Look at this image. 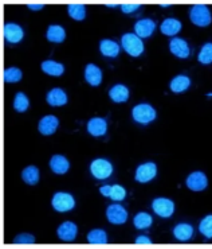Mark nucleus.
<instances>
[{"mask_svg": "<svg viewBox=\"0 0 212 249\" xmlns=\"http://www.w3.org/2000/svg\"><path fill=\"white\" fill-rule=\"evenodd\" d=\"M121 43H122V47L129 55L132 57H140L144 53V42L143 39L137 36L136 34H129L122 35L121 38Z\"/></svg>", "mask_w": 212, "mask_h": 249, "instance_id": "1", "label": "nucleus"}, {"mask_svg": "<svg viewBox=\"0 0 212 249\" xmlns=\"http://www.w3.org/2000/svg\"><path fill=\"white\" fill-rule=\"evenodd\" d=\"M189 18L191 22L199 27H207L211 24L212 17L211 12L208 10V7L204 4H197V6H192L191 11H189Z\"/></svg>", "mask_w": 212, "mask_h": 249, "instance_id": "2", "label": "nucleus"}, {"mask_svg": "<svg viewBox=\"0 0 212 249\" xmlns=\"http://www.w3.org/2000/svg\"><path fill=\"white\" fill-rule=\"evenodd\" d=\"M90 171H92V175L96 179H108L113 173V164L109 160L99 158V159L93 160L92 164H90Z\"/></svg>", "mask_w": 212, "mask_h": 249, "instance_id": "3", "label": "nucleus"}, {"mask_svg": "<svg viewBox=\"0 0 212 249\" xmlns=\"http://www.w3.org/2000/svg\"><path fill=\"white\" fill-rule=\"evenodd\" d=\"M132 116L134 122L140 124H148L156 119V109L149 104H138L133 108Z\"/></svg>", "mask_w": 212, "mask_h": 249, "instance_id": "4", "label": "nucleus"}, {"mask_svg": "<svg viewBox=\"0 0 212 249\" xmlns=\"http://www.w3.org/2000/svg\"><path fill=\"white\" fill-rule=\"evenodd\" d=\"M52 208L55 209L59 213H66L73 210L75 206L74 197L69 193H57L51 201Z\"/></svg>", "mask_w": 212, "mask_h": 249, "instance_id": "5", "label": "nucleus"}, {"mask_svg": "<svg viewBox=\"0 0 212 249\" xmlns=\"http://www.w3.org/2000/svg\"><path fill=\"white\" fill-rule=\"evenodd\" d=\"M152 209L157 215L163 218H169L175 212V203L168 198H156L152 202Z\"/></svg>", "mask_w": 212, "mask_h": 249, "instance_id": "6", "label": "nucleus"}, {"mask_svg": "<svg viewBox=\"0 0 212 249\" xmlns=\"http://www.w3.org/2000/svg\"><path fill=\"white\" fill-rule=\"evenodd\" d=\"M106 217H108V220L112 224H114V225H122L128 220V212H126V209L122 205L113 203L106 210Z\"/></svg>", "mask_w": 212, "mask_h": 249, "instance_id": "7", "label": "nucleus"}, {"mask_svg": "<svg viewBox=\"0 0 212 249\" xmlns=\"http://www.w3.org/2000/svg\"><path fill=\"white\" fill-rule=\"evenodd\" d=\"M156 175H157V166H156L155 163L148 162L138 166L137 170H136L134 178L140 183H147V182H150V180L153 179Z\"/></svg>", "mask_w": 212, "mask_h": 249, "instance_id": "8", "label": "nucleus"}, {"mask_svg": "<svg viewBox=\"0 0 212 249\" xmlns=\"http://www.w3.org/2000/svg\"><path fill=\"white\" fill-rule=\"evenodd\" d=\"M3 34L4 39L10 43H19L24 36L23 29L16 23H7L3 29Z\"/></svg>", "mask_w": 212, "mask_h": 249, "instance_id": "9", "label": "nucleus"}, {"mask_svg": "<svg viewBox=\"0 0 212 249\" xmlns=\"http://www.w3.org/2000/svg\"><path fill=\"white\" fill-rule=\"evenodd\" d=\"M208 185L206 174H203L201 171H195L187 178V187L192 191H201L204 190Z\"/></svg>", "mask_w": 212, "mask_h": 249, "instance_id": "10", "label": "nucleus"}, {"mask_svg": "<svg viewBox=\"0 0 212 249\" xmlns=\"http://www.w3.org/2000/svg\"><path fill=\"white\" fill-rule=\"evenodd\" d=\"M169 50L173 55L183 59L188 58L191 54V49H189L187 41L180 39V38H173L172 41L169 42Z\"/></svg>", "mask_w": 212, "mask_h": 249, "instance_id": "11", "label": "nucleus"}, {"mask_svg": "<svg viewBox=\"0 0 212 249\" xmlns=\"http://www.w3.org/2000/svg\"><path fill=\"white\" fill-rule=\"evenodd\" d=\"M58 237L61 238L62 241H74L78 233V228L74 222L66 221L63 222L62 225L58 228Z\"/></svg>", "mask_w": 212, "mask_h": 249, "instance_id": "12", "label": "nucleus"}, {"mask_svg": "<svg viewBox=\"0 0 212 249\" xmlns=\"http://www.w3.org/2000/svg\"><path fill=\"white\" fill-rule=\"evenodd\" d=\"M106 131H108V123L102 117H94L87 123V132L92 136L99 138V136H103Z\"/></svg>", "mask_w": 212, "mask_h": 249, "instance_id": "13", "label": "nucleus"}, {"mask_svg": "<svg viewBox=\"0 0 212 249\" xmlns=\"http://www.w3.org/2000/svg\"><path fill=\"white\" fill-rule=\"evenodd\" d=\"M156 30V23L152 20V19H141L138 20L137 23L134 24V31H136V35L140 36L141 39L143 38H148L150 35L153 34V31Z\"/></svg>", "mask_w": 212, "mask_h": 249, "instance_id": "14", "label": "nucleus"}, {"mask_svg": "<svg viewBox=\"0 0 212 249\" xmlns=\"http://www.w3.org/2000/svg\"><path fill=\"white\" fill-rule=\"evenodd\" d=\"M58 125H59V120L55 116H45L39 122V132L45 136H50L52 133L57 131Z\"/></svg>", "mask_w": 212, "mask_h": 249, "instance_id": "15", "label": "nucleus"}, {"mask_svg": "<svg viewBox=\"0 0 212 249\" xmlns=\"http://www.w3.org/2000/svg\"><path fill=\"white\" fill-rule=\"evenodd\" d=\"M85 80L92 87H98L102 82V71L96 65L89 64L85 69Z\"/></svg>", "mask_w": 212, "mask_h": 249, "instance_id": "16", "label": "nucleus"}, {"mask_svg": "<svg viewBox=\"0 0 212 249\" xmlns=\"http://www.w3.org/2000/svg\"><path fill=\"white\" fill-rule=\"evenodd\" d=\"M47 103L51 107H62L67 103V96L62 89L54 88L50 92L47 93Z\"/></svg>", "mask_w": 212, "mask_h": 249, "instance_id": "17", "label": "nucleus"}, {"mask_svg": "<svg viewBox=\"0 0 212 249\" xmlns=\"http://www.w3.org/2000/svg\"><path fill=\"white\" fill-rule=\"evenodd\" d=\"M70 163L63 155H54L50 160V168L55 174H66L69 171Z\"/></svg>", "mask_w": 212, "mask_h": 249, "instance_id": "18", "label": "nucleus"}, {"mask_svg": "<svg viewBox=\"0 0 212 249\" xmlns=\"http://www.w3.org/2000/svg\"><path fill=\"white\" fill-rule=\"evenodd\" d=\"M110 99L113 100L117 104H122V103H126L128 99H129V89L125 87V85H114L109 90Z\"/></svg>", "mask_w": 212, "mask_h": 249, "instance_id": "19", "label": "nucleus"}, {"mask_svg": "<svg viewBox=\"0 0 212 249\" xmlns=\"http://www.w3.org/2000/svg\"><path fill=\"white\" fill-rule=\"evenodd\" d=\"M99 50L102 53V55L109 57V58H115L120 54V46L118 43H115L112 39H102L99 43Z\"/></svg>", "mask_w": 212, "mask_h": 249, "instance_id": "20", "label": "nucleus"}, {"mask_svg": "<svg viewBox=\"0 0 212 249\" xmlns=\"http://www.w3.org/2000/svg\"><path fill=\"white\" fill-rule=\"evenodd\" d=\"M173 236L179 241H188L194 236V228L189 224H179L173 229Z\"/></svg>", "mask_w": 212, "mask_h": 249, "instance_id": "21", "label": "nucleus"}, {"mask_svg": "<svg viewBox=\"0 0 212 249\" xmlns=\"http://www.w3.org/2000/svg\"><path fill=\"white\" fill-rule=\"evenodd\" d=\"M161 33L164 35H168V36H172V35H176L181 30V23H180V20L178 19H172V18H169V19H165L160 26Z\"/></svg>", "mask_w": 212, "mask_h": 249, "instance_id": "22", "label": "nucleus"}, {"mask_svg": "<svg viewBox=\"0 0 212 249\" xmlns=\"http://www.w3.org/2000/svg\"><path fill=\"white\" fill-rule=\"evenodd\" d=\"M169 87L173 93H183L191 87V78L187 75H178L171 81Z\"/></svg>", "mask_w": 212, "mask_h": 249, "instance_id": "23", "label": "nucleus"}, {"mask_svg": "<svg viewBox=\"0 0 212 249\" xmlns=\"http://www.w3.org/2000/svg\"><path fill=\"white\" fill-rule=\"evenodd\" d=\"M42 70L49 75H54V77H59L65 73V66L59 62H55V61H45L42 62Z\"/></svg>", "mask_w": 212, "mask_h": 249, "instance_id": "24", "label": "nucleus"}, {"mask_svg": "<svg viewBox=\"0 0 212 249\" xmlns=\"http://www.w3.org/2000/svg\"><path fill=\"white\" fill-rule=\"evenodd\" d=\"M66 38V33L62 26H58V24H52L47 30V39L54 43H62Z\"/></svg>", "mask_w": 212, "mask_h": 249, "instance_id": "25", "label": "nucleus"}, {"mask_svg": "<svg viewBox=\"0 0 212 249\" xmlns=\"http://www.w3.org/2000/svg\"><path fill=\"white\" fill-rule=\"evenodd\" d=\"M152 215L148 214V213H145V212H141V213H138V214L134 215V218H133V224L134 226L140 229V231H143V229H148L150 225H152Z\"/></svg>", "mask_w": 212, "mask_h": 249, "instance_id": "26", "label": "nucleus"}, {"mask_svg": "<svg viewBox=\"0 0 212 249\" xmlns=\"http://www.w3.org/2000/svg\"><path fill=\"white\" fill-rule=\"evenodd\" d=\"M22 178L27 185H36L39 180V170L35 166H29L23 170Z\"/></svg>", "mask_w": 212, "mask_h": 249, "instance_id": "27", "label": "nucleus"}, {"mask_svg": "<svg viewBox=\"0 0 212 249\" xmlns=\"http://www.w3.org/2000/svg\"><path fill=\"white\" fill-rule=\"evenodd\" d=\"M87 241L93 245H103L108 243V236L102 229H94L87 234Z\"/></svg>", "mask_w": 212, "mask_h": 249, "instance_id": "28", "label": "nucleus"}, {"mask_svg": "<svg viewBox=\"0 0 212 249\" xmlns=\"http://www.w3.org/2000/svg\"><path fill=\"white\" fill-rule=\"evenodd\" d=\"M3 77H4V81L7 84H15V82H19L22 80L23 73H22V70L17 69V68H8V69L4 70Z\"/></svg>", "mask_w": 212, "mask_h": 249, "instance_id": "29", "label": "nucleus"}, {"mask_svg": "<svg viewBox=\"0 0 212 249\" xmlns=\"http://www.w3.org/2000/svg\"><path fill=\"white\" fill-rule=\"evenodd\" d=\"M29 97L22 92L16 93V96H15V99H14V108H15V110H17V112H26V110L29 109Z\"/></svg>", "mask_w": 212, "mask_h": 249, "instance_id": "30", "label": "nucleus"}, {"mask_svg": "<svg viewBox=\"0 0 212 249\" xmlns=\"http://www.w3.org/2000/svg\"><path fill=\"white\" fill-rule=\"evenodd\" d=\"M67 11H69L70 18H73L75 20H83L86 17V7L82 4H70Z\"/></svg>", "mask_w": 212, "mask_h": 249, "instance_id": "31", "label": "nucleus"}, {"mask_svg": "<svg viewBox=\"0 0 212 249\" xmlns=\"http://www.w3.org/2000/svg\"><path fill=\"white\" fill-rule=\"evenodd\" d=\"M197 61L203 65L212 64V43H206L204 46L201 47Z\"/></svg>", "mask_w": 212, "mask_h": 249, "instance_id": "32", "label": "nucleus"}, {"mask_svg": "<svg viewBox=\"0 0 212 249\" xmlns=\"http://www.w3.org/2000/svg\"><path fill=\"white\" fill-rule=\"evenodd\" d=\"M199 231L206 238H212V215H207L201 220Z\"/></svg>", "mask_w": 212, "mask_h": 249, "instance_id": "33", "label": "nucleus"}, {"mask_svg": "<svg viewBox=\"0 0 212 249\" xmlns=\"http://www.w3.org/2000/svg\"><path fill=\"white\" fill-rule=\"evenodd\" d=\"M126 197V190L120 185H114L112 186V191H110V198L115 201V202H118V201H122V199H125Z\"/></svg>", "mask_w": 212, "mask_h": 249, "instance_id": "34", "label": "nucleus"}, {"mask_svg": "<svg viewBox=\"0 0 212 249\" xmlns=\"http://www.w3.org/2000/svg\"><path fill=\"white\" fill-rule=\"evenodd\" d=\"M35 243V237L33 234H30V233H22V234H19L15 237L14 240V244L15 245H31V244Z\"/></svg>", "mask_w": 212, "mask_h": 249, "instance_id": "35", "label": "nucleus"}, {"mask_svg": "<svg viewBox=\"0 0 212 249\" xmlns=\"http://www.w3.org/2000/svg\"><path fill=\"white\" fill-rule=\"evenodd\" d=\"M138 8H140V4H136V3H125L121 6V10L125 14H132V12L137 11Z\"/></svg>", "mask_w": 212, "mask_h": 249, "instance_id": "36", "label": "nucleus"}, {"mask_svg": "<svg viewBox=\"0 0 212 249\" xmlns=\"http://www.w3.org/2000/svg\"><path fill=\"white\" fill-rule=\"evenodd\" d=\"M134 243L137 244V245H150V244H152V240H150L148 236H144L143 234V236H138Z\"/></svg>", "mask_w": 212, "mask_h": 249, "instance_id": "37", "label": "nucleus"}, {"mask_svg": "<svg viewBox=\"0 0 212 249\" xmlns=\"http://www.w3.org/2000/svg\"><path fill=\"white\" fill-rule=\"evenodd\" d=\"M101 194L105 196V197H110V191H112V186L110 185H106V186H102L101 187Z\"/></svg>", "mask_w": 212, "mask_h": 249, "instance_id": "38", "label": "nucleus"}, {"mask_svg": "<svg viewBox=\"0 0 212 249\" xmlns=\"http://www.w3.org/2000/svg\"><path fill=\"white\" fill-rule=\"evenodd\" d=\"M29 8L30 10H33V11H38V10H42V8H43V4H40V3H30Z\"/></svg>", "mask_w": 212, "mask_h": 249, "instance_id": "39", "label": "nucleus"}, {"mask_svg": "<svg viewBox=\"0 0 212 249\" xmlns=\"http://www.w3.org/2000/svg\"><path fill=\"white\" fill-rule=\"evenodd\" d=\"M106 6H109V7H117V4H114V3H106Z\"/></svg>", "mask_w": 212, "mask_h": 249, "instance_id": "40", "label": "nucleus"}]
</instances>
